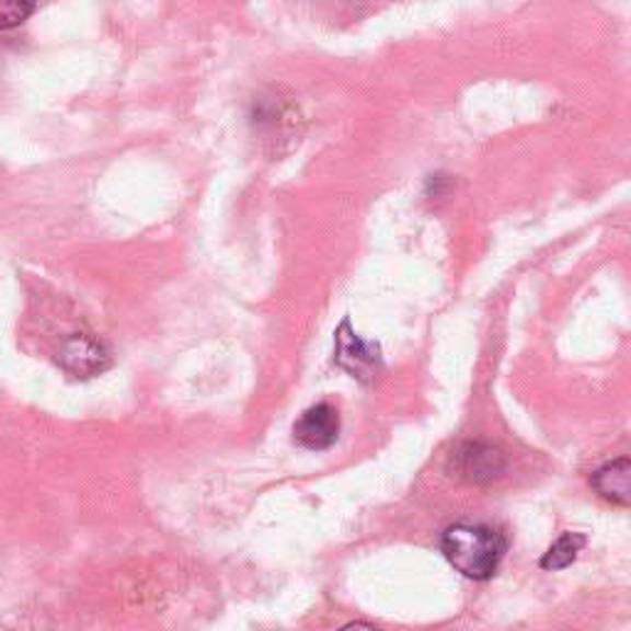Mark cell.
<instances>
[{
  "label": "cell",
  "mask_w": 631,
  "mask_h": 631,
  "mask_svg": "<svg viewBox=\"0 0 631 631\" xmlns=\"http://www.w3.org/2000/svg\"><path fill=\"white\" fill-rule=\"evenodd\" d=\"M33 13L35 3H25V0H3V3H0V30L18 27Z\"/></svg>",
  "instance_id": "obj_8"
},
{
  "label": "cell",
  "mask_w": 631,
  "mask_h": 631,
  "mask_svg": "<svg viewBox=\"0 0 631 631\" xmlns=\"http://www.w3.org/2000/svg\"><path fill=\"white\" fill-rule=\"evenodd\" d=\"M335 355L333 363L343 368L345 372H351L355 380L360 382H372L382 372V353L378 343L363 341L358 333L353 331V323L348 316L341 321L339 329H335Z\"/></svg>",
  "instance_id": "obj_2"
},
{
  "label": "cell",
  "mask_w": 631,
  "mask_h": 631,
  "mask_svg": "<svg viewBox=\"0 0 631 631\" xmlns=\"http://www.w3.org/2000/svg\"><path fill=\"white\" fill-rule=\"evenodd\" d=\"M339 434H341L339 410L331 408L329 402L313 404V408L306 410L299 422L294 424L296 444H301L303 449L311 451L331 449L333 444L339 441Z\"/></svg>",
  "instance_id": "obj_4"
},
{
  "label": "cell",
  "mask_w": 631,
  "mask_h": 631,
  "mask_svg": "<svg viewBox=\"0 0 631 631\" xmlns=\"http://www.w3.org/2000/svg\"><path fill=\"white\" fill-rule=\"evenodd\" d=\"M592 486L597 489L601 498H607L617 506H629L631 503V463L627 457L607 463L599 471L592 473Z\"/></svg>",
  "instance_id": "obj_6"
},
{
  "label": "cell",
  "mask_w": 631,
  "mask_h": 631,
  "mask_svg": "<svg viewBox=\"0 0 631 631\" xmlns=\"http://www.w3.org/2000/svg\"><path fill=\"white\" fill-rule=\"evenodd\" d=\"M57 360L74 378H94L112 365V355L104 348V343H99L92 335L77 333L59 345Z\"/></svg>",
  "instance_id": "obj_3"
},
{
  "label": "cell",
  "mask_w": 631,
  "mask_h": 631,
  "mask_svg": "<svg viewBox=\"0 0 631 631\" xmlns=\"http://www.w3.org/2000/svg\"><path fill=\"white\" fill-rule=\"evenodd\" d=\"M508 540L498 528L457 523L444 530L441 552L454 570L469 580H491L498 572Z\"/></svg>",
  "instance_id": "obj_1"
},
{
  "label": "cell",
  "mask_w": 631,
  "mask_h": 631,
  "mask_svg": "<svg viewBox=\"0 0 631 631\" xmlns=\"http://www.w3.org/2000/svg\"><path fill=\"white\" fill-rule=\"evenodd\" d=\"M341 631H382V629L368 624V621H353V624H345Z\"/></svg>",
  "instance_id": "obj_9"
},
{
  "label": "cell",
  "mask_w": 631,
  "mask_h": 631,
  "mask_svg": "<svg viewBox=\"0 0 631 631\" xmlns=\"http://www.w3.org/2000/svg\"><path fill=\"white\" fill-rule=\"evenodd\" d=\"M454 473L473 483H489L498 479L503 469H506V459L498 449L489 447V444H463V447L454 454Z\"/></svg>",
  "instance_id": "obj_5"
},
{
  "label": "cell",
  "mask_w": 631,
  "mask_h": 631,
  "mask_svg": "<svg viewBox=\"0 0 631 631\" xmlns=\"http://www.w3.org/2000/svg\"><path fill=\"white\" fill-rule=\"evenodd\" d=\"M585 542H587V538L582 536V532H565V536H560L555 542H552L546 555H542L540 567L542 570H565V567H570L572 562L577 560L580 550L585 548Z\"/></svg>",
  "instance_id": "obj_7"
}]
</instances>
